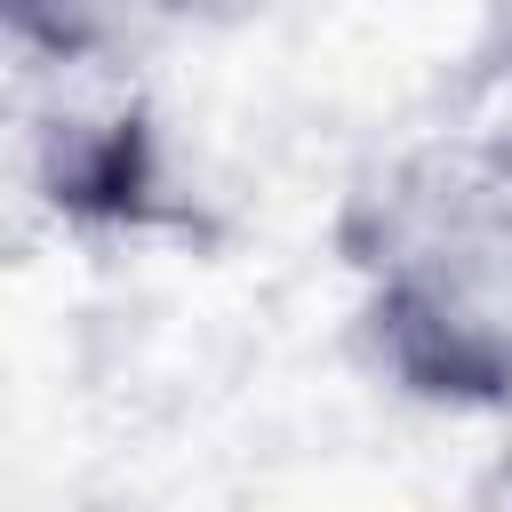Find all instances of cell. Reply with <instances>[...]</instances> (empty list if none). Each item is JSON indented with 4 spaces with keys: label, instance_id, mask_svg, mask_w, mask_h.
I'll use <instances>...</instances> for the list:
<instances>
[{
    "label": "cell",
    "instance_id": "cell-1",
    "mask_svg": "<svg viewBox=\"0 0 512 512\" xmlns=\"http://www.w3.org/2000/svg\"><path fill=\"white\" fill-rule=\"evenodd\" d=\"M368 264L376 336L416 392L512 400V144L416 160Z\"/></svg>",
    "mask_w": 512,
    "mask_h": 512
},
{
    "label": "cell",
    "instance_id": "cell-2",
    "mask_svg": "<svg viewBox=\"0 0 512 512\" xmlns=\"http://www.w3.org/2000/svg\"><path fill=\"white\" fill-rule=\"evenodd\" d=\"M0 16L32 32L40 48H88L112 24V0H0Z\"/></svg>",
    "mask_w": 512,
    "mask_h": 512
}]
</instances>
